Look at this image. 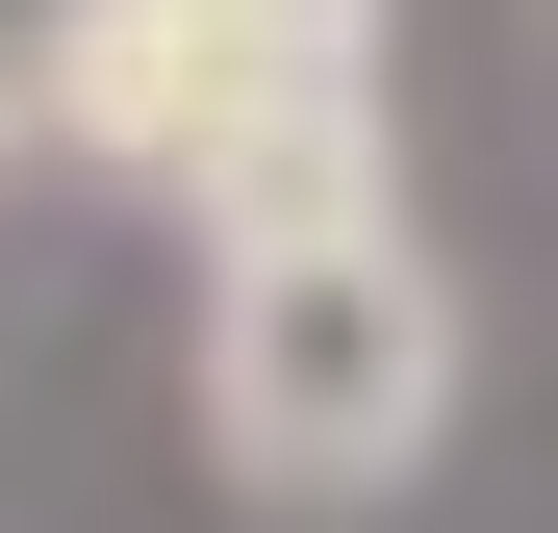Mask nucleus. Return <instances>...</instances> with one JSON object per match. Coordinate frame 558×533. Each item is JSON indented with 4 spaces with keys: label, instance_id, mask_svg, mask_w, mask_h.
<instances>
[{
    "label": "nucleus",
    "instance_id": "1",
    "mask_svg": "<svg viewBox=\"0 0 558 533\" xmlns=\"http://www.w3.org/2000/svg\"><path fill=\"white\" fill-rule=\"evenodd\" d=\"M457 381H483V330H457V254L407 204H330V229H229L204 254V458L279 533L407 508L457 458Z\"/></svg>",
    "mask_w": 558,
    "mask_h": 533
},
{
    "label": "nucleus",
    "instance_id": "2",
    "mask_svg": "<svg viewBox=\"0 0 558 533\" xmlns=\"http://www.w3.org/2000/svg\"><path fill=\"white\" fill-rule=\"evenodd\" d=\"M26 153L128 178V204H204V153H229L204 0H26Z\"/></svg>",
    "mask_w": 558,
    "mask_h": 533
},
{
    "label": "nucleus",
    "instance_id": "3",
    "mask_svg": "<svg viewBox=\"0 0 558 533\" xmlns=\"http://www.w3.org/2000/svg\"><path fill=\"white\" fill-rule=\"evenodd\" d=\"M0 153H26V26H0Z\"/></svg>",
    "mask_w": 558,
    "mask_h": 533
}]
</instances>
